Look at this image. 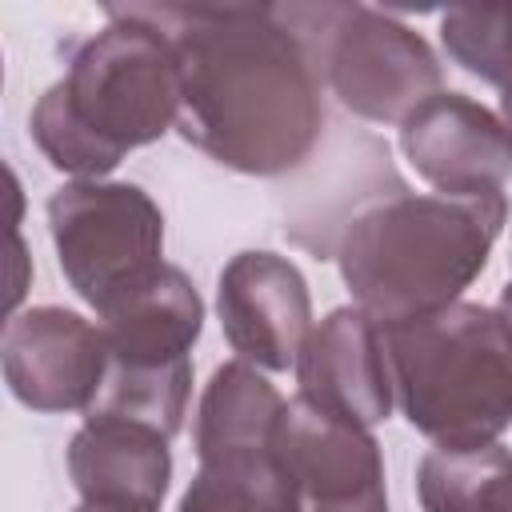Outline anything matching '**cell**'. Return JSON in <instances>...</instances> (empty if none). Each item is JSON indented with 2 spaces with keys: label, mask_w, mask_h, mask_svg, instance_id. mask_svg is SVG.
Here are the masks:
<instances>
[{
  "label": "cell",
  "mask_w": 512,
  "mask_h": 512,
  "mask_svg": "<svg viewBox=\"0 0 512 512\" xmlns=\"http://www.w3.org/2000/svg\"><path fill=\"white\" fill-rule=\"evenodd\" d=\"M180 64L176 132L244 176L308 164L324 136V76L284 4H132Z\"/></svg>",
  "instance_id": "cell-1"
},
{
  "label": "cell",
  "mask_w": 512,
  "mask_h": 512,
  "mask_svg": "<svg viewBox=\"0 0 512 512\" xmlns=\"http://www.w3.org/2000/svg\"><path fill=\"white\" fill-rule=\"evenodd\" d=\"M504 220V192L440 196L396 184L344 216L328 260L340 264L356 308L380 328H396L456 304L488 268Z\"/></svg>",
  "instance_id": "cell-2"
},
{
  "label": "cell",
  "mask_w": 512,
  "mask_h": 512,
  "mask_svg": "<svg viewBox=\"0 0 512 512\" xmlns=\"http://www.w3.org/2000/svg\"><path fill=\"white\" fill-rule=\"evenodd\" d=\"M68 52V72L32 108L28 128L56 172L108 176L132 148L156 144L180 120V64L164 28L128 8Z\"/></svg>",
  "instance_id": "cell-3"
},
{
  "label": "cell",
  "mask_w": 512,
  "mask_h": 512,
  "mask_svg": "<svg viewBox=\"0 0 512 512\" xmlns=\"http://www.w3.org/2000/svg\"><path fill=\"white\" fill-rule=\"evenodd\" d=\"M400 416L444 452L496 444L512 424V320L456 300L424 320L384 328Z\"/></svg>",
  "instance_id": "cell-4"
},
{
  "label": "cell",
  "mask_w": 512,
  "mask_h": 512,
  "mask_svg": "<svg viewBox=\"0 0 512 512\" xmlns=\"http://www.w3.org/2000/svg\"><path fill=\"white\" fill-rule=\"evenodd\" d=\"M304 32L328 92L360 120L404 124L444 92V64L432 44L368 4H284Z\"/></svg>",
  "instance_id": "cell-5"
},
{
  "label": "cell",
  "mask_w": 512,
  "mask_h": 512,
  "mask_svg": "<svg viewBox=\"0 0 512 512\" xmlns=\"http://www.w3.org/2000/svg\"><path fill=\"white\" fill-rule=\"evenodd\" d=\"M48 232L68 288L104 316L164 264V212L128 180H72L48 196Z\"/></svg>",
  "instance_id": "cell-6"
},
{
  "label": "cell",
  "mask_w": 512,
  "mask_h": 512,
  "mask_svg": "<svg viewBox=\"0 0 512 512\" xmlns=\"http://www.w3.org/2000/svg\"><path fill=\"white\" fill-rule=\"evenodd\" d=\"M0 368L8 392L32 412H88L108 372L100 324L60 304H36L4 324Z\"/></svg>",
  "instance_id": "cell-7"
},
{
  "label": "cell",
  "mask_w": 512,
  "mask_h": 512,
  "mask_svg": "<svg viewBox=\"0 0 512 512\" xmlns=\"http://www.w3.org/2000/svg\"><path fill=\"white\" fill-rule=\"evenodd\" d=\"M216 316L232 352L256 368L284 372L312 332V296L304 272L268 248L236 252L216 280Z\"/></svg>",
  "instance_id": "cell-8"
},
{
  "label": "cell",
  "mask_w": 512,
  "mask_h": 512,
  "mask_svg": "<svg viewBox=\"0 0 512 512\" xmlns=\"http://www.w3.org/2000/svg\"><path fill=\"white\" fill-rule=\"evenodd\" d=\"M280 460L296 484L300 512H388L384 456L372 428L296 396L280 424Z\"/></svg>",
  "instance_id": "cell-9"
},
{
  "label": "cell",
  "mask_w": 512,
  "mask_h": 512,
  "mask_svg": "<svg viewBox=\"0 0 512 512\" xmlns=\"http://www.w3.org/2000/svg\"><path fill=\"white\" fill-rule=\"evenodd\" d=\"M400 152L440 196H492L512 176L504 120L464 92H436L400 124Z\"/></svg>",
  "instance_id": "cell-10"
},
{
  "label": "cell",
  "mask_w": 512,
  "mask_h": 512,
  "mask_svg": "<svg viewBox=\"0 0 512 512\" xmlns=\"http://www.w3.org/2000/svg\"><path fill=\"white\" fill-rule=\"evenodd\" d=\"M296 384L308 404L360 428L392 416L396 388L384 348V328L356 304L332 308L296 356Z\"/></svg>",
  "instance_id": "cell-11"
},
{
  "label": "cell",
  "mask_w": 512,
  "mask_h": 512,
  "mask_svg": "<svg viewBox=\"0 0 512 512\" xmlns=\"http://www.w3.org/2000/svg\"><path fill=\"white\" fill-rule=\"evenodd\" d=\"M68 476L84 504L156 512L172 480L168 436L124 416L88 412L68 440Z\"/></svg>",
  "instance_id": "cell-12"
},
{
  "label": "cell",
  "mask_w": 512,
  "mask_h": 512,
  "mask_svg": "<svg viewBox=\"0 0 512 512\" xmlns=\"http://www.w3.org/2000/svg\"><path fill=\"white\" fill-rule=\"evenodd\" d=\"M204 328V300L176 264H160L144 284L120 296L104 316L100 332L112 364H180L192 360V344Z\"/></svg>",
  "instance_id": "cell-13"
},
{
  "label": "cell",
  "mask_w": 512,
  "mask_h": 512,
  "mask_svg": "<svg viewBox=\"0 0 512 512\" xmlns=\"http://www.w3.org/2000/svg\"><path fill=\"white\" fill-rule=\"evenodd\" d=\"M288 400L248 360H228L204 384L196 408V460L248 448H280Z\"/></svg>",
  "instance_id": "cell-14"
},
{
  "label": "cell",
  "mask_w": 512,
  "mask_h": 512,
  "mask_svg": "<svg viewBox=\"0 0 512 512\" xmlns=\"http://www.w3.org/2000/svg\"><path fill=\"white\" fill-rule=\"evenodd\" d=\"M176 512H300L280 448L204 456Z\"/></svg>",
  "instance_id": "cell-15"
},
{
  "label": "cell",
  "mask_w": 512,
  "mask_h": 512,
  "mask_svg": "<svg viewBox=\"0 0 512 512\" xmlns=\"http://www.w3.org/2000/svg\"><path fill=\"white\" fill-rule=\"evenodd\" d=\"M416 496L424 512H512V452L504 444L432 448L416 464Z\"/></svg>",
  "instance_id": "cell-16"
},
{
  "label": "cell",
  "mask_w": 512,
  "mask_h": 512,
  "mask_svg": "<svg viewBox=\"0 0 512 512\" xmlns=\"http://www.w3.org/2000/svg\"><path fill=\"white\" fill-rule=\"evenodd\" d=\"M188 396H192V360L148 368V364H112L104 372L100 396L88 412L100 416H124L136 424H148L164 432L168 440L184 428L188 416ZM84 412V416H88Z\"/></svg>",
  "instance_id": "cell-17"
},
{
  "label": "cell",
  "mask_w": 512,
  "mask_h": 512,
  "mask_svg": "<svg viewBox=\"0 0 512 512\" xmlns=\"http://www.w3.org/2000/svg\"><path fill=\"white\" fill-rule=\"evenodd\" d=\"M440 40L468 76L512 88V4H456L440 12Z\"/></svg>",
  "instance_id": "cell-18"
},
{
  "label": "cell",
  "mask_w": 512,
  "mask_h": 512,
  "mask_svg": "<svg viewBox=\"0 0 512 512\" xmlns=\"http://www.w3.org/2000/svg\"><path fill=\"white\" fill-rule=\"evenodd\" d=\"M500 120H504V128L512 136V88H504V96H500Z\"/></svg>",
  "instance_id": "cell-19"
},
{
  "label": "cell",
  "mask_w": 512,
  "mask_h": 512,
  "mask_svg": "<svg viewBox=\"0 0 512 512\" xmlns=\"http://www.w3.org/2000/svg\"><path fill=\"white\" fill-rule=\"evenodd\" d=\"M500 312L512 320V276H508V284L500 288Z\"/></svg>",
  "instance_id": "cell-20"
},
{
  "label": "cell",
  "mask_w": 512,
  "mask_h": 512,
  "mask_svg": "<svg viewBox=\"0 0 512 512\" xmlns=\"http://www.w3.org/2000/svg\"><path fill=\"white\" fill-rule=\"evenodd\" d=\"M76 512H120V508H96V504H80Z\"/></svg>",
  "instance_id": "cell-21"
}]
</instances>
